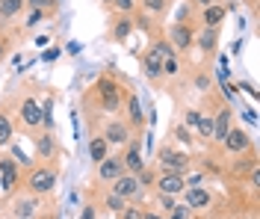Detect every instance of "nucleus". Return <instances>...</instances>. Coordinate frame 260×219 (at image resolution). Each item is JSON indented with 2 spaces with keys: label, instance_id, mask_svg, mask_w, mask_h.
Here are the masks:
<instances>
[{
  "label": "nucleus",
  "instance_id": "1",
  "mask_svg": "<svg viewBox=\"0 0 260 219\" xmlns=\"http://www.w3.org/2000/svg\"><path fill=\"white\" fill-rule=\"evenodd\" d=\"M127 92H130V89H124L121 83H115L110 74H104V77L89 89V95L98 101V110H104V113H115V116L121 113Z\"/></svg>",
  "mask_w": 260,
  "mask_h": 219
},
{
  "label": "nucleus",
  "instance_id": "2",
  "mask_svg": "<svg viewBox=\"0 0 260 219\" xmlns=\"http://www.w3.org/2000/svg\"><path fill=\"white\" fill-rule=\"evenodd\" d=\"M27 193L30 196H50L53 193V186H56V166H50V163H39V166H32L27 172Z\"/></svg>",
  "mask_w": 260,
  "mask_h": 219
},
{
  "label": "nucleus",
  "instance_id": "3",
  "mask_svg": "<svg viewBox=\"0 0 260 219\" xmlns=\"http://www.w3.org/2000/svg\"><path fill=\"white\" fill-rule=\"evenodd\" d=\"M157 172H178V175H186L189 169H192V157L186 151H178V148H172V145H162L160 151H157Z\"/></svg>",
  "mask_w": 260,
  "mask_h": 219
},
{
  "label": "nucleus",
  "instance_id": "4",
  "mask_svg": "<svg viewBox=\"0 0 260 219\" xmlns=\"http://www.w3.org/2000/svg\"><path fill=\"white\" fill-rule=\"evenodd\" d=\"M110 193L121 196L124 202H142L145 186H142V181H139V175H133V172H121L113 184H110Z\"/></svg>",
  "mask_w": 260,
  "mask_h": 219
},
{
  "label": "nucleus",
  "instance_id": "5",
  "mask_svg": "<svg viewBox=\"0 0 260 219\" xmlns=\"http://www.w3.org/2000/svg\"><path fill=\"white\" fill-rule=\"evenodd\" d=\"M101 136L110 142V148H113V145L115 148H124V145L130 142V136H133V128H130L121 116H115V118H110V121L104 124V134Z\"/></svg>",
  "mask_w": 260,
  "mask_h": 219
},
{
  "label": "nucleus",
  "instance_id": "6",
  "mask_svg": "<svg viewBox=\"0 0 260 219\" xmlns=\"http://www.w3.org/2000/svg\"><path fill=\"white\" fill-rule=\"evenodd\" d=\"M192 36H195V30H192V24L189 21H175L172 27H169V42H172V48L175 51H192Z\"/></svg>",
  "mask_w": 260,
  "mask_h": 219
},
{
  "label": "nucleus",
  "instance_id": "7",
  "mask_svg": "<svg viewBox=\"0 0 260 219\" xmlns=\"http://www.w3.org/2000/svg\"><path fill=\"white\" fill-rule=\"evenodd\" d=\"M118 116L124 118L130 128H133V134H136V131H142V128H145V113H142L139 95L127 92V98H124V107H121V113H118Z\"/></svg>",
  "mask_w": 260,
  "mask_h": 219
},
{
  "label": "nucleus",
  "instance_id": "8",
  "mask_svg": "<svg viewBox=\"0 0 260 219\" xmlns=\"http://www.w3.org/2000/svg\"><path fill=\"white\" fill-rule=\"evenodd\" d=\"M183 186H186L183 175H178V172H157L154 181H151V190L154 193H166V196H180Z\"/></svg>",
  "mask_w": 260,
  "mask_h": 219
},
{
  "label": "nucleus",
  "instance_id": "9",
  "mask_svg": "<svg viewBox=\"0 0 260 219\" xmlns=\"http://www.w3.org/2000/svg\"><path fill=\"white\" fill-rule=\"evenodd\" d=\"M18 118H21V128L24 131H36V128H42V107L36 104V98H24V101L18 104Z\"/></svg>",
  "mask_w": 260,
  "mask_h": 219
},
{
  "label": "nucleus",
  "instance_id": "10",
  "mask_svg": "<svg viewBox=\"0 0 260 219\" xmlns=\"http://www.w3.org/2000/svg\"><path fill=\"white\" fill-rule=\"evenodd\" d=\"M219 145H222L228 154H245V151H251V148H254V145H251V136L245 134L243 128H237V124L228 131V136L219 142Z\"/></svg>",
  "mask_w": 260,
  "mask_h": 219
},
{
  "label": "nucleus",
  "instance_id": "11",
  "mask_svg": "<svg viewBox=\"0 0 260 219\" xmlns=\"http://www.w3.org/2000/svg\"><path fill=\"white\" fill-rule=\"evenodd\" d=\"M180 196H183V204L189 207V210H204V207H210L213 204V193L207 186H183L180 190Z\"/></svg>",
  "mask_w": 260,
  "mask_h": 219
},
{
  "label": "nucleus",
  "instance_id": "12",
  "mask_svg": "<svg viewBox=\"0 0 260 219\" xmlns=\"http://www.w3.org/2000/svg\"><path fill=\"white\" fill-rule=\"evenodd\" d=\"M98 166V181L101 184H113L115 178L124 172V163H121V151L118 154H107L101 163H95Z\"/></svg>",
  "mask_w": 260,
  "mask_h": 219
},
{
  "label": "nucleus",
  "instance_id": "13",
  "mask_svg": "<svg viewBox=\"0 0 260 219\" xmlns=\"http://www.w3.org/2000/svg\"><path fill=\"white\" fill-rule=\"evenodd\" d=\"M21 181V169L12 157H0V193L6 196V193H12Z\"/></svg>",
  "mask_w": 260,
  "mask_h": 219
},
{
  "label": "nucleus",
  "instance_id": "14",
  "mask_svg": "<svg viewBox=\"0 0 260 219\" xmlns=\"http://www.w3.org/2000/svg\"><path fill=\"white\" fill-rule=\"evenodd\" d=\"M210 116H213V139L222 142L228 136V131L234 128V110H231L228 104H219V110L210 113Z\"/></svg>",
  "mask_w": 260,
  "mask_h": 219
},
{
  "label": "nucleus",
  "instance_id": "15",
  "mask_svg": "<svg viewBox=\"0 0 260 219\" xmlns=\"http://www.w3.org/2000/svg\"><path fill=\"white\" fill-rule=\"evenodd\" d=\"M121 163H124V172H133L139 175L145 169V160H142V151H139V139L130 136V142L121 148Z\"/></svg>",
  "mask_w": 260,
  "mask_h": 219
},
{
  "label": "nucleus",
  "instance_id": "16",
  "mask_svg": "<svg viewBox=\"0 0 260 219\" xmlns=\"http://www.w3.org/2000/svg\"><path fill=\"white\" fill-rule=\"evenodd\" d=\"M251 169H257V157H254V148L245 154H234V163H231V178H237V181H243V178H248V172Z\"/></svg>",
  "mask_w": 260,
  "mask_h": 219
},
{
  "label": "nucleus",
  "instance_id": "17",
  "mask_svg": "<svg viewBox=\"0 0 260 219\" xmlns=\"http://www.w3.org/2000/svg\"><path fill=\"white\" fill-rule=\"evenodd\" d=\"M36 154H39V160H42V163H50V160L59 154V145H56L53 131H45V134L36 136Z\"/></svg>",
  "mask_w": 260,
  "mask_h": 219
},
{
  "label": "nucleus",
  "instance_id": "18",
  "mask_svg": "<svg viewBox=\"0 0 260 219\" xmlns=\"http://www.w3.org/2000/svg\"><path fill=\"white\" fill-rule=\"evenodd\" d=\"M192 45L201 53H216V48H219V30L216 27H201L192 36Z\"/></svg>",
  "mask_w": 260,
  "mask_h": 219
},
{
  "label": "nucleus",
  "instance_id": "19",
  "mask_svg": "<svg viewBox=\"0 0 260 219\" xmlns=\"http://www.w3.org/2000/svg\"><path fill=\"white\" fill-rule=\"evenodd\" d=\"M142 74L151 83H160L162 80V59L154 51H145V56H142Z\"/></svg>",
  "mask_w": 260,
  "mask_h": 219
},
{
  "label": "nucleus",
  "instance_id": "20",
  "mask_svg": "<svg viewBox=\"0 0 260 219\" xmlns=\"http://www.w3.org/2000/svg\"><path fill=\"white\" fill-rule=\"evenodd\" d=\"M225 15H228V6L222 3V0H219V3H210V6H204V9H201V24L219 30V24L225 21Z\"/></svg>",
  "mask_w": 260,
  "mask_h": 219
},
{
  "label": "nucleus",
  "instance_id": "21",
  "mask_svg": "<svg viewBox=\"0 0 260 219\" xmlns=\"http://www.w3.org/2000/svg\"><path fill=\"white\" fill-rule=\"evenodd\" d=\"M130 30H133V18L130 15H115L107 36H110V42H127Z\"/></svg>",
  "mask_w": 260,
  "mask_h": 219
},
{
  "label": "nucleus",
  "instance_id": "22",
  "mask_svg": "<svg viewBox=\"0 0 260 219\" xmlns=\"http://www.w3.org/2000/svg\"><path fill=\"white\" fill-rule=\"evenodd\" d=\"M36 210H39V196H21V199L12 204V216L36 219Z\"/></svg>",
  "mask_w": 260,
  "mask_h": 219
},
{
  "label": "nucleus",
  "instance_id": "23",
  "mask_svg": "<svg viewBox=\"0 0 260 219\" xmlns=\"http://www.w3.org/2000/svg\"><path fill=\"white\" fill-rule=\"evenodd\" d=\"M107 154H110V142H107L101 134H95L92 139H89V157H92V163H101Z\"/></svg>",
  "mask_w": 260,
  "mask_h": 219
},
{
  "label": "nucleus",
  "instance_id": "24",
  "mask_svg": "<svg viewBox=\"0 0 260 219\" xmlns=\"http://www.w3.org/2000/svg\"><path fill=\"white\" fill-rule=\"evenodd\" d=\"M27 0H0V21H12L15 15L24 12Z\"/></svg>",
  "mask_w": 260,
  "mask_h": 219
},
{
  "label": "nucleus",
  "instance_id": "25",
  "mask_svg": "<svg viewBox=\"0 0 260 219\" xmlns=\"http://www.w3.org/2000/svg\"><path fill=\"white\" fill-rule=\"evenodd\" d=\"M148 51H154L160 59H172V56H178V51L172 48V42H169V39H154Z\"/></svg>",
  "mask_w": 260,
  "mask_h": 219
},
{
  "label": "nucleus",
  "instance_id": "26",
  "mask_svg": "<svg viewBox=\"0 0 260 219\" xmlns=\"http://www.w3.org/2000/svg\"><path fill=\"white\" fill-rule=\"evenodd\" d=\"M195 131H198V136H201V139H213V116H210V113H198Z\"/></svg>",
  "mask_w": 260,
  "mask_h": 219
},
{
  "label": "nucleus",
  "instance_id": "27",
  "mask_svg": "<svg viewBox=\"0 0 260 219\" xmlns=\"http://www.w3.org/2000/svg\"><path fill=\"white\" fill-rule=\"evenodd\" d=\"M169 3L172 0H136V6H142V12H151V15H162Z\"/></svg>",
  "mask_w": 260,
  "mask_h": 219
},
{
  "label": "nucleus",
  "instance_id": "28",
  "mask_svg": "<svg viewBox=\"0 0 260 219\" xmlns=\"http://www.w3.org/2000/svg\"><path fill=\"white\" fill-rule=\"evenodd\" d=\"M142 216H145V207L139 202H127L121 213H115V219H142Z\"/></svg>",
  "mask_w": 260,
  "mask_h": 219
},
{
  "label": "nucleus",
  "instance_id": "29",
  "mask_svg": "<svg viewBox=\"0 0 260 219\" xmlns=\"http://www.w3.org/2000/svg\"><path fill=\"white\" fill-rule=\"evenodd\" d=\"M124 199H121V196H115V193H110V190H107V193H104V207H107V210H110V213H121V210H124Z\"/></svg>",
  "mask_w": 260,
  "mask_h": 219
},
{
  "label": "nucleus",
  "instance_id": "30",
  "mask_svg": "<svg viewBox=\"0 0 260 219\" xmlns=\"http://www.w3.org/2000/svg\"><path fill=\"white\" fill-rule=\"evenodd\" d=\"M12 134H15V128H12V118L6 116V113H0V145H9Z\"/></svg>",
  "mask_w": 260,
  "mask_h": 219
},
{
  "label": "nucleus",
  "instance_id": "31",
  "mask_svg": "<svg viewBox=\"0 0 260 219\" xmlns=\"http://www.w3.org/2000/svg\"><path fill=\"white\" fill-rule=\"evenodd\" d=\"M110 9H115V15H130L136 9V0H104Z\"/></svg>",
  "mask_w": 260,
  "mask_h": 219
},
{
  "label": "nucleus",
  "instance_id": "32",
  "mask_svg": "<svg viewBox=\"0 0 260 219\" xmlns=\"http://www.w3.org/2000/svg\"><path fill=\"white\" fill-rule=\"evenodd\" d=\"M42 131H53V101L42 107Z\"/></svg>",
  "mask_w": 260,
  "mask_h": 219
},
{
  "label": "nucleus",
  "instance_id": "33",
  "mask_svg": "<svg viewBox=\"0 0 260 219\" xmlns=\"http://www.w3.org/2000/svg\"><path fill=\"white\" fill-rule=\"evenodd\" d=\"M178 74H180L178 56H172V59H162V77H178Z\"/></svg>",
  "mask_w": 260,
  "mask_h": 219
},
{
  "label": "nucleus",
  "instance_id": "34",
  "mask_svg": "<svg viewBox=\"0 0 260 219\" xmlns=\"http://www.w3.org/2000/svg\"><path fill=\"white\" fill-rule=\"evenodd\" d=\"M192 213H195V210H189V207H186L183 202H178L175 207H172V210H169V216H166V219H189Z\"/></svg>",
  "mask_w": 260,
  "mask_h": 219
},
{
  "label": "nucleus",
  "instance_id": "35",
  "mask_svg": "<svg viewBox=\"0 0 260 219\" xmlns=\"http://www.w3.org/2000/svg\"><path fill=\"white\" fill-rule=\"evenodd\" d=\"M157 202H160V207H162V213H169L175 204H178V196H166V193H157Z\"/></svg>",
  "mask_w": 260,
  "mask_h": 219
},
{
  "label": "nucleus",
  "instance_id": "36",
  "mask_svg": "<svg viewBox=\"0 0 260 219\" xmlns=\"http://www.w3.org/2000/svg\"><path fill=\"white\" fill-rule=\"evenodd\" d=\"M175 136H178V139L183 142V145H192V134H189V128L178 124V128H175Z\"/></svg>",
  "mask_w": 260,
  "mask_h": 219
},
{
  "label": "nucleus",
  "instance_id": "37",
  "mask_svg": "<svg viewBox=\"0 0 260 219\" xmlns=\"http://www.w3.org/2000/svg\"><path fill=\"white\" fill-rule=\"evenodd\" d=\"M80 219H98V207L92 202H86L83 204V210H80Z\"/></svg>",
  "mask_w": 260,
  "mask_h": 219
},
{
  "label": "nucleus",
  "instance_id": "38",
  "mask_svg": "<svg viewBox=\"0 0 260 219\" xmlns=\"http://www.w3.org/2000/svg\"><path fill=\"white\" fill-rule=\"evenodd\" d=\"M195 121H198V110H186V113H183V128H189V131H192Z\"/></svg>",
  "mask_w": 260,
  "mask_h": 219
},
{
  "label": "nucleus",
  "instance_id": "39",
  "mask_svg": "<svg viewBox=\"0 0 260 219\" xmlns=\"http://www.w3.org/2000/svg\"><path fill=\"white\" fill-rule=\"evenodd\" d=\"M195 86H198V89H210V74H207V71H201V74L195 77Z\"/></svg>",
  "mask_w": 260,
  "mask_h": 219
},
{
  "label": "nucleus",
  "instance_id": "40",
  "mask_svg": "<svg viewBox=\"0 0 260 219\" xmlns=\"http://www.w3.org/2000/svg\"><path fill=\"white\" fill-rule=\"evenodd\" d=\"M42 18H45V9H32V12H30V18H27V27H32V24H39Z\"/></svg>",
  "mask_w": 260,
  "mask_h": 219
},
{
  "label": "nucleus",
  "instance_id": "41",
  "mask_svg": "<svg viewBox=\"0 0 260 219\" xmlns=\"http://www.w3.org/2000/svg\"><path fill=\"white\" fill-rule=\"evenodd\" d=\"M6 51H9V36H3V33H0V62H3Z\"/></svg>",
  "mask_w": 260,
  "mask_h": 219
},
{
  "label": "nucleus",
  "instance_id": "42",
  "mask_svg": "<svg viewBox=\"0 0 260 219\" xmlns=\"http://www.w3.org/2000/svg\"><path fill=\"white\" fill-rule=\"evenodd\" d=\"M48 3H50V0H27V6H30V9H45Z\"/></svg>",
  "mask_w": 260,
  "mask_h": 219
},
{
  "label": "nucleus",
  "instance_id": "43",
  "mask_svg": "<svg viewBox=\"0 0 260 219\" xmlns=\"http://www.w3.org/2000/svg\"><path fill=\"white\" fill-rule=\"evenodd\" d=\"M210 3H219V0H192V6H198V9H204V6H210Z\"/></svg>",
  "mask_w": 260,
  "mask_h": 219
},
{
  "label": "nucleus",
  "instance_id": "44",
  "mask_svg": "<svg viewBox=\"0 0 260 219\" xmlns=\"http://www.w3.org/2000/svg\"><path fill=\"white\" fill-rule=\"evenodd\" d=\"M65 51H68V53H80V45H77V42H68V45H65Z\"/></svg>",
  "mask_w": 260,
  "mask_h": 219
},
{
  "label": "nucleus",
  "instance_id": "45",
  "mask_svg": "<svg viewBox=\"0 0 260 219\" xmlns=\"http://www.w3.org/2000/svg\"><path fill=\"white\" fill-rule=\"evenodd\" d=\"M142 219H166V213H151V210H145V216Z\"/></svg>",
  "mask_w": 260,
  "mask_h": 219
},
{
  "label": "nucleus",
  "instance_id": "46",
  "mask_svg": "<svg viewBox=\"0 0 260 219\" xmlns=\"http://www.w3.org/2000/svg\"><path fill=\"white\" fill-rule=\"evenodd\" d=\"M56 56H59V51H48V53H45V59H48V62H53Z\"/></svg>",
  "mask_w": 260,
  "mask_h": 219
},
{
  "label": "nucleus",
  "instance_id": "47",
  "mask_svg": "<svg viewBox=\"0 0 260 219\" xmlns=\"http://www.w3.org/2000/svg\"><path fill=\"white\" fill-rule=\"evenodd\" d=\"M189 219H204V216H195V213H192V216H189Z\"/></svg>",
  "mask_w": 260,
  "mask_h": 219
},
{
  "label": "nucleus",
  "instance_id": "48",
  "mask_svg": "<svg viewBox=\"0 0 260 219\" xmlns=\"http://www.w3.org/2000/svg\"><path fill=\"white\" fill-rule=\"evenodd\" d=\"M15 219H27V216H15Z\"/></svg>",
  "mask_w": 260,
  "mask_h": 219
},
{
  "label": "nucleus",
  "instance_id": "49",
  "mask_svg": "<svg viewBox=\"0 0 260 219\" xmlns=\"http://www.w3.org/2000/svg\"><path fill=\"white\" fill-rule=\"evenodd\" d=\"M50 219H53V216H50Z\"/></svg>",
  "mask_w": 260,
  "mask_h": 219
}]
</instances>
